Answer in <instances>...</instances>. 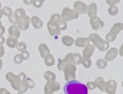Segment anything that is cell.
I'll list each match as a JSON object with an SVG mask.
<instances>
[{"label": "cell", "instance_id": "4", "mask_svg": "<svg viewBox=\"0 0 123 94\" xmlns=\"http://www.w3.org/2000/svg\"><path fill=\"white\" fill-rule=\"evenodd\" d=\"M82 61V57L78 53H69L63 59H59L57 68L60 71L63 70L64 67L70 64L78 65Z\"/></svg>", "mask_w": 123, "mask_h": 94}, {"label": "cell", "instance_id": "7", "mask_svg": "<svg viewBox=\"0 0 123 94\" xmlns=\"http://www.w3.org/2000/svg\"><path fill=\"white\" fill-rule=\"evenodd\" d=\"M79 13L76 9L65 7L62 10L61 16L64 21L66 22L76 19L79 17Z\"/></svg>", "mask_w": 123, "mask_h": 94}, {"label": "cell", "instance_id": "15", "mask_svg": "<svg viewBox=\"0 0 123 94\" xmlns=\"http://www.w3.org/2000/svg\"><path fill=\"white\" fill-rule=\"evenodd\" d=\"M86 13L90 18H93L96 17L97 13V6L96 3L92 2L87 7Z\"/></svg>", "mask_w": 123, "mask_h": 94}, {"label": "cell", "instance_id": "12", "mask_svg": "<svg viewBox=\"0 0 123 94\" xmlns=\"http://www.w3.org/2000/svg\"><path fill=\"white\" fill-rule=\"evenodd\" d=\"M89 22L91 27L94 30H98L101 29L104 26V22L98 16L93 18H90Z\"/></svg>", "mask_w": 123, "mask_h": 94}, {"label": "cell", "instance_id": "25", "mask_svg": "<svg viewBox=\"0 0 123 94\" xmlns=\"http://www.w3.org/2000/svg\"><path fill=\"white\" fill-rule=\"evenodd\" d=\"M44 77L48 81H54L56 80L55 74L51 71H46L44 73Z\"/></svg>", "mask_w": 123, "mask_h": 94}, {"label": "cell", "instance_id": "46", "mask_svg": "<svg viewBox=\"0 0 123 94\" xmlns=\"http://www.w3.org/2000/svg\"><path fill=\"white\" fill-rule=\"evenodd\" d=\"M17 94H23V93L21 92H19Z\"/></svg>", "mask_w": 123, "mask_h": 94}, {"label": "cell", "instance_id": "42", "mask_svg": "<svg viewBox=\"0 0 123 94\" xmlns=\"http://www.w3.org/2000/svg\"><path fill=\"white\" fill-rule=\"evenodd\" d=\"M5 42V38L1 35H0V45H3Z\"/></svg>", "mask_w": 123, "mask_h": 94}, {"label": "cell", "instance_id": "36", "mask_svg": "<svg viewBox=\"0 0 123 94\" xmlns=\"http://www.w3.org/2000/svg\"><path fill=\"white\" fill-rule=\"evenodd\" d=\"M86 87L89 90H93L95 89L97 87L95 82L93 81H88L86 84Z\"/></svg>", "mask_w": 123, "mask_h": 94}, {"label": "cell", "instance_id": "16", "mask_svg": "<svg viewBox=\"0 0 123 94\" xmlns=\"http://www.w3.org/2000/svg\"><path fill=\"white\" fill-rule=\"evenodd\" d=\"M118 54V50L117 48L113 47L111 48L106 54L105 56V60L107 61H111L116 57Z\"/></svg>", "mask_w": 123, "mask_h": 94}, {"label": "cell", "instance_id": "30", "mask_svg": "<svg viewBox=\"0 0 123 94\" xmlns=\"http://www.w3.org/2000/svg\"><path fill=\"white\" fill-rule=\"evenodd\" d=\"M3 15H6L8 17L12 14V10L9 7H4L2 9Z\"/></svg>", "mask_w": 123, "mask_h": 94}, {"label": "cell", "instance_id": "17", "mask_svg": "<svg viewBox=\"0 0 123 94\" xmlns=\"http://www.w3.org/2000/svg\"><path fill=\"white\" fill-rule=\"evenodd\" d=\"M90 43V40L89 38L79 37L75 40V44L79 47H85L89 43Z\"/></svg>", "mask_w": 123, "mask_h": 94}, {"label": "cell", "instance_id": "8", "mask_svg": "<svg viewBox=\"0 0 123 94\" xmlns=\"http://www.w3.org/2000/svg\"><path fill=\"white\" fill-rule=\"evenodd\" d=\"M76 69V66L73 64L68 65L64 67L63 70L64 74V79L67 82L75 80Z\"/></svg>", "mask_w": 123, "mask_h": 94}, {"label": "cell", "instance_id": "18", "mask_svg": "<svg viewBox=\"0 0 123 94\" xmlns=\"http://www.w3.org/2000/svg\"><path fill=\"white\" fill-rule=\"evenodd\" d=\"M10 36L14 37L16 39L19 38L21 33L18 27L15 25H12L10 27L8 30Z\"/></svg>", "mask_w": 123, "mask_h": 94}, {"label": "cell", "instance_id": "9", "mask_svg": "<svg viewBox=\"0 0 123 94\" xmlns=\"http://www.w3.org/2000/svg\"><path fill=\"white\" fill-rule=\"evenodd\" d=\"M61 88L60 84L56 81H48L44 87L45 94H53L55 92L59 91Z\"/></svg>", "mask_w": 123, "mask_h": 94}, {"label": "cell", "instance_id": "35", "mask_svg": "<svg viewBox=\"0 0 123 94\" xmlns=\"http://www.w3.org/2000/svg\"><path fill=\"white\" fill-rule=\"evenodd\" d=\"M43 3V2L40 0H33L32 2V4L33 6L38 8H40L42 6Z\"/></svg>", "mask_w": 123, "mask_h": 94}, {"label": "cell", "instance_id": "28", "mask_svg": "<svg viewBox=\"0 0 123 94\" xmlns=\"http://www.w3.org/2000/svg\"><path fill=\"white\" fill-rule=\"evenodd\" d=\"M83 66L86 68H89L92 64V61L90 58H82V61L81 63Z\"/></svg>", "mask_w": 123, "mask_h": 94}, {"label": "cell", "instance_id": "5", "mask_svg": "<svg viewBox=\"0 0 123 94\" xmlns=\"http://www.w3.org/2000/svg\"><path fill=\"white\" fill-rule=\"evenodd\" d=\"M88 38L93 44L101 51H106L110 46L109 42L102 39L98 34H91Z\"/></svg>", "mask_w": 123, "mask_h": 94}, {"label": "cell", "instance_id": "34", "mask_svg": "<svg viewBox=\"0 0 123 94\" xmlns=\"http://www.w3.org/2000/svg\"><path fill=\"white\" fill-rule=\"evenodd\" d=\"M20 54H21L23 59L25 60H27L29 58V56H30L29 52L26 50L21 51Z\"/></svg>", "mask_w": 123, "mask_h": 94}, {"label": "cell", "instance_id": "1", "mask_svg": "<svg viewBox=\"0 0 123 94\" xmlns=\"http://www.w3.org/2000/svg\"><path fill=\"white\" fill-rule=\"evenodd\" d=\"M67 27V22L64 21L59 13H54L47 23V28L51 36L60 35L61 30H65Z\"/></svg>", "mask_w": 123, "mask_h": 94}, {"label": "cell", "instance_id": "14", "mask_svg": "<svg viewBox=\"0 0 123 94\" xmlns=\"http://www.w3.org/2000/svg\"><path fill=\"white\" fill-rule=\"evenodd\" d=\"M95 46L93 44L89 43L84 49L82 54L84 57L90 58L91 57L95 51Z\"/></svg>", "mask_w": 123, "mask_h": 94}, {"label": "cell", "instance_id": "41", "mask_svg": "<svg viewBox=\"0 0 123 94\" xmlns=\"http://www.w3.org/2000/svg\"><path fill=\"white\" fill-rule=\"evenodd\" d=\"M4 47L3 45H0V58L4 55Z\"/></svg>", "mask_w": 123, "mask_h": 94}, {"label": "cell", "instance_id": "3", "mask_svg": "<svg viewBox=\"0 0 123 94\" xmlns=\"http://www.w3.org/2000/svg\"><path fill=\"white\" fill-rule=\"evenodd\" d=\"M65 94H87L88 89L82 82L73 80L67 82L63 87Z\"/></svg>", "mask_w": 123, "mask_h": 94}, {"label": "cell", "instance_id": "31", "mask_svg": "<svg viewBox=\"0 0 123 94\" xmlns=\"http://www.w3.org/2000/svg\"><path fill=\"white\" fill-rule=\"evenodd\" d=\"M25 84L28 88L32 89L35 86V83L34 81L29 78H27L25 79Z\"/></svg>", "mask_w": 123, "mask_h": 94}, {"label": "cell", "instance_id": "38", "mask_svg": "<svg viewBox=\"0 0 123 94\" xmlns=\"http://www.w3.org/2000/svg\"><path fill=\"white\" fill-rule=\"evenodd\" d=\"M105 0L108 5L110 6H113L119 3L121 0Z\"/></svg>", "mask_w": 123, "mask_h": 94}, {"label": "cell", "instance_id": "47", "mask_svg": "<svg viewBox=\"0 0 123 94\" xmlns=\"http://www.w3.org/2000/svg\"><path fill=\"white\" fill-rule=\"evenodd\" d=\"M41 0V1H43V2H44V1H45L46 0Z\"/></svg>", "mask_w": 123, "mask_h": 94}, {"label": "cell", "instance_id": "19", "mask_svg": "<svg viewBox=\"0 0 123 94\" xmlns=\"http://www.w3.org/2000/svg\"><path fill=\"white\" fill-rule=\"evenodd\" d=\"M38 49L40 52L41 57L43 58H44L47 54H50V50L49 49L48 46L45 43H41L39 45Z\"/></svg>", "mask_w": 123, "mask_h": 94}, {"label": "cell", "instance_id": "11", "mask_svg": "<svg viewBox=\"0 0 123 94\" xmlns=\"http://www.w3.org/2000/svg\"><path fill=\"white\" fill-rule=\"evenodd\" d=\"M117 89V82L114 80H110L106 82L105 92L108 94H114Z\"/></svg>", "mask_w": 123, "mask_h": 94}, {"label": "cell", "instance_id": "21", "mask_svg": "<svg viewBox=\"0 0 123 94\" xmlns=\"http://www.w3.org/2000/svg\"><path fill=\"white\" fill-rule=\"evenodd\" d=\"M18 43L19 42L17 39L11 36H9L6 40V45L11 48H16L17 46Z\"/></svg>", "mask_w": 123, "mask_h": 94}, {"label": "cell", "instance_id": "37", "mask_svg": "<svg viewBox=\"0 0 123 94\" xmlns=\"http://www.w3.org/2000/svg\"><path fill=\"white\" fill-rule=\"evenodd\" d=\"M8 19H9V21L11 23H12V24H14V25L17 24V19L16 18V17L14 16V15L13 14L12 15H11V16H9L8 17Z\"/></svg>", "mask_w": 123, "mask_h": 94}, {"label": "cell", "instance_id": "27", "mask_svg": "<svg viewBox=\"0 0 123 94\" xmlns=\"http://www.w3.org/2000/svg\"><path fill=\"white\" fill-rule=\"evenodd\" d=\"M97 66L99 68H105L107 66V62L103 59H99L96 62Z\"/></svg>", "mask_w": 123, "mask_h": 94}, {"label": "cell", "instance_id": "24", "mask_svg": "<svg viewBox=\"0 0 123 94\" xmlns=\"http://www.w3.org/2000/svg\"><path fill=\"white\" fill-rule=\"evenodd\" d=\"M62 43L66 46H70L74 43V39L69 36H64L62 37Z\"/></svg>", "mask_w": 123, "mask_h": 94}, {"label": "cell", "instance_id": "22", "mask_svg": "<svg viewBox=\"0 0 123 94\" xmlns=\"http://www.w3.org/2000/svg\"><path fill=\"white\" fill-rule=\"evenodd\" d=\"M31 21L33 26L36 29L40 28L43 26V23L42 21L37 16H32Z\"/></svg>", "mask_w": 123, "mask_h": 94}, {"label": "cell", "instance_id": "6", "mask_svg": "<svg viewBox=\"0 0 123 94\" xmlns=\"http://www.w3.org/2000/svg\"><path fill=\"white\" fill-rule=\"evenodd\" d=\"M123 29V24L118 22L115 23L110 29V31L106 34L105 39L109 42L114 41L117 37L118 34Z\"/></svg>", "mask_w": 123, "mask_h": 94}, {"label": "cell", "instance_id": "33", "mask_svg": "<svg viewBox=\"0 0 123 94\" xmlns=\"http://www.w3.org/2000/svg\"><path fill=\"white\" fill-rule=\"evenodd\" d=\"M13 60L15 63L16 64H20L22 63L23 59L20 54H16L13 58Z\"/></svg>", "mask_w": 123, "mask_h": 94}, {"label": "cell", "instance_id": "13", "mask_svg": "<svg viewBox=\"0 0 123 94\" xmlns=\"http://www.w3.org/2000/svg\"><path fill=\"white\" fill-rule=\"evenodd\" d=\"M87 7V6L86 3L79 0L75 1L74 4V9H76L79 14L86 13Z\"/></svg>", "mask_w": 123, "mask_h": 94}, {"label": "cell", "instance_id": "45", "mask_svg": "<svg viewBox=\"0 0 123 94\" xmlns=\"http://www.w3.org/2000/svg\"><path fill=\"white\" fill-rule=\"evenodd\" d=\"M2 65H3V63H2V61L1 59H0V70L2 68Z\"/></svg>", "mask_w": 123, "mask_h": 94}, {"label": "cell", "instance_id": "39", "mask_svg": "<svg viewBox=\"0 0 123 94\" xmlns=\"http://www.w3.org/2000/svg\"><path fill=\"white\" fill-rule=\"evenodd\" d=\"M0 94H12L9 91H8L6 88H0Z\"/></svg>", "mask_w": 123, "mask_h": 94}, {"label": "cell", "instance_id": "29", "mask_svg": "<svg viewBox=\"0 0 123 94\" xmlns=\"http://www.w3.org/2000/svg\"><path fill=\"white\" fill-rule=\"evenodd\" d=\"M108 13L111 15H115L118 13V8L117 6L113 5L110 6L108 9Z\"/></svg>", "mask_w": 123, "mask_h": 94}, {"label": "cell", "instance_id": "2", "mask_svg": "<svg viewBox=\"0 0 123 94\" xmlns=\"http://www.w3.org/2000/svg\"><path fill=\"white\" fill-rule=\"evenodd\" d=\"M5 78L11 83L13 89L22 93L27 91L28 88L25 82L26 75L24 72H21L16 75L12 72H9L6 74Z\"/></svg>", "mask_w": 123, "mask_h": 94}, {"label": "cell", "instance_id": "26", "mask_svg": "<svg viewBox=\"0 0 123 94\" xmlns=\"http://www.w3.org/2000/svg\"><path fill=\"white\" fill-rule=\"evenodd\" d=\"M17 20L25 15V11L23 8H18L16 9L13 14Z\"/></svg>", "mask_w": 123, "mask_h": 94}, {"label": "cell", "instance_id": "20", "mask_svg": "<svg viewBox=\"0 0 123 94\" xmlns=\"http://www.w3.org/2000/svg\"><path fill=\"white\" fill-rule=\"evenodd\" d=\"M95 83L96 84V87H97L101 91L105 92V84L104 79L101 77H98L95 80Z\"/></svg>", "mask_w": 123, "mask_h": 94}, {"label": "cell", "instance_id": "40", "mask_svg": "<svg viewBox=\"0 0 123 94\" xmlns=\"http://www.w3.org/2000/svg\"><path fill=\"white\" fill-rule=\"evenodd\" d=\"M4 32H5V28L2 26L1 21L0 20V35L2 36V35L4 33Z\"/></svg>", "mask_w": 123, "mask_h": 94}, {"label": "cell", "instance_id": "43", "mask_svg": "<svg viewBox=\"0 0 123 94\" xmlns=\"http://www.w3.org/2000/svg\"><path fill=\"white\" fill-rule=\"evenodd\" d=\"M23 1L25 4L27 5H30L32 4L33 0H23Z\"/></svg>", "mask_w": 123, "mask_h": 94}, {"label": "cell", "instance_id": "32", "mask_svg": "<svg viewBox=\"0 0 123 94\" xmlns=\"http://www.w3.org/2000/svg\"><path fill=\"white\" fill-rule=\"evenodd\" d=\"M16 48H17V49L18 51L21 52L22 51L26 50V49L27 48V46H26V44L24 42L20 41V42H19Z\"/></svg>", "mask_w": 123, "mask_h": 94}, {"label": "cell", "instance_id": "44", "mask_svg": "<svg viewBox=\"0 0 123 94\" xmlns=\"http://www.w3.org/2000/svg\"><path fill=\"white\" fill-rule=\"evenodd\" d=\"M1 3L0 2V19L2 17V15H3V13H2V9L1 8Z\"/></svg>", "mask_w": 123, "mask_h": 94}, {"label": "cell", "instance_id": "23", "mask_svg": "<svg viewBox=\"0 0 123 94\" xmlns=\"http://www.w3.org/2000/svg\"><path fill=\"white\" fill-rule=\"evenodd\" d=\"M45 64L48 67H51L53 66L55 62V59L54 56L50 54H47L44 58Z\"/></svg>", "mask_w": 123, "mask_h": 94}, {"label": "cell", "instance_id": "10", "mask_svg": "<svg viewBox=\"0 0 123 94\" xmlns=\"http://www.w3.org/2000/svg\"><path fill=\"white\" fill-rule=\"evenodd\" d=\"M30 17L28 15H25V16L19 18L18 20L17 24L18 28L22 30H26L29 27Z\"/></svg>", "mask_w": 123, "mask_h": 94}]
</instances>
